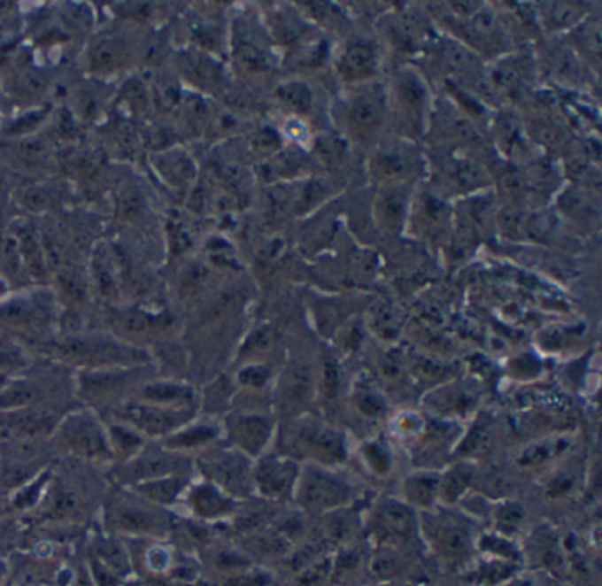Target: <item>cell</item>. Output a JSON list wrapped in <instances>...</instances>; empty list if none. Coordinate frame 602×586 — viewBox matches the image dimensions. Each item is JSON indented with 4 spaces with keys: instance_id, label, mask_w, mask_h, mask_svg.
<instances>
[{
    "instance_id": "obj_21",
    "label": "cell",
    "mask_w": 602,
    "mask_h": 586,
    "mask_svg": "<svg viewBox=\"0 0 602 586\" xmlns=\"http://www.w3.org/2000/svg\"><path fill=\"white\" fill-rule=\"evenodd\" d=\"M282 97L290 104L294 106L296 110H307L309 106V92L307 89H304L301 85H289L282 90Z\"/></svg>"
},
{
    "instance_id": "obj_18",
    "label": "cell",
    "mask_w": 602,
    "mask_h": 586,
    "mask_svg": "<svg viewBox=\"0 0 602 586\" xmlns=\"http://www.w3.org/2000/svg\"><path fill=\"white\" fill-rule=\"evenodd\" d=\"M149 548L143 551V566L154 576H165L174 567V555L165 548L163 541H149Z\"/></svg>"
},
{
    "instance_id": "obj_5",
    "label": "cell",
    "mask_w": 602,
    "mask_h": 586,
    "mask_svg": "<svg viewBox=\"0 0 602 586\" xmlns=\"http://www.w3.org/2000/svg\"><path fill=\"white\" fill-rule=\"evenodd\" d=\"M150 442L129 461L122 465H115V481L120 488H131L135 484L165 477V475H177L182 474L181 459L184 456L168 451L159 442Z\"/></svg>"
},
{
    "instance_id": "obj_6",
    "label": "cell",
    "mask_w": 602,
    "mask_h": 586,
    "mask_svg": "<svg viewBox=\"0 0 602 586\" xmlns=\"http://www.w3.org/2000/svg\"><path fill=\"white\" fill-rule=\"evenodd\" d=\"M138 367L140 366L87 369L80 374L78 394L89 405L113 401L138 380Z\"/></svg>"
},
{
    "instance_id": "obj_8",
    "label": "cell",
    "mask_w": 602,
    "mask_h": 586,
    "mask_svg": "<svg viewBox=\"0 0 602 586\" xmlns=\"http://www.w3.org/2000/svg\"><path fill=\"white\" fill-rule=\"evenodd\" d=\"M188 486L189 482L184 477V474H177V475H165V477L150 479V481H145V482H140V484H135L124 490H129L142 500L159 509L168 511L182 502V497Z\"/></svg>"
},
{
    "instance_id": "obj_3",
    "label": "cell",
    "mask_w": 602,
    "mask_h": 586,
    "mask_svg": "<svg viewBox=\"0 0 602 586\" xmlns=\"http://www.w3.org/2000/svg\"><path fill=\"white\" fill-rule=\"evenodd\" d=\"M51 353L64 362L81 364L87 369L142 366L145 353L106 335L71 337L50 344Z\"/></svg>"
},
{
    "instance_id": "obj_11",
    "label": "cell",
    "mask_w": 602,
    "mask_h": 586,
    "mask_svg": "<svg viewBox=\"0 0 602 586\" xmlns=\"http://www.w3.org/2000/svg\"><path fill=\"white\" fill-rule=\"evenodd\" d=\"M142 403H150L166 408L193 410V390L175 382H149L140 387L135 397Z\"/></svg>"
},
{
    "instance_id": "obj_19",
    "label": "cell",
    "mask_w": 602,
    "mask_h": 586,
    "mask_svg": "<svg viewBox=\"0 0 602 586\" xmlns=\"http://www.w3.org/2000/svg\"><path fill=\"white\" fill-rule=\"evenodd\" d=\"M371 67H373V53L367 46H362V44L351 46L341 62V69L344 71L348 78L364 76L371 71Z\"/></svg>"
},
{
    "instance_id": "obj_1",
    "label": "cell",
    "mask_w": 602,
    "mask_h": 586,
    "mask_svg": "<svg viewBox=\"0 0 602 586\" xmlns=\"http://www.w3.org/2000/svg\"><path fill=\"white\" fill-rule=\"evenodd\" d=\"M106 534L135 541H165L172 532V521L165 509H159L129 490L120 488L103 509Z\"/></svg>"
},
{
    "instance_id": "obj_9",
    "label": "cell",
    "mask_w": 602,
    "mask_h": 586,
    "mask_svg": "<svg viewBox=\"0 0 602 586\" xmlns=\"http://www.w3.org/2000/svg\"><path fill=\"white\" fill-rule=\"evenodd\" d=\"M92 546L94 548H92L90 564L101 567L110 576L120 582H129L131 573H133V560H131L129 550L124 548L119 537L104 532V536H101Z\"/></svg>"
},
{
    "instance_id": "obj_12",
    "label": "cell",
    "mask_w": 602,
    "mask_h": 586,
    "mask_svg": "<svg viewBox=\"0 0 602 586\" xmlns=\"http://www.w3.org/2000/svg\"><path fill=\"white\" fill-rule=\"evenodd\" d=\"M46 396V389L34 380H9L0 389V413L44 406Z\"/></svg>"
},
{
    "instance_id": "obj_22",
    "label": "cell",
    "mask_w": 602,
    "mask_h": 586,
    "mask_svg": "<svg viewBox=\"0 0 602 586\" xmlns=\"http://www.w3.org/2000/svg\"><path fill=\"white\" fill-rule=\"evenodd\" d=\"M9 382V378H7V374L5 373H0V389L5 385Z\"/></svg>"
},
{
    "instance_id": "obj_13",
    "label": "cell",
    "mask_w": 602,
    "mask_h": 586,
    "mask_svg": "<svg viewBox=\"0 0 602 586\" xmlns=\"http://www.w3.org/2000/svg\"><path fill=\"white\" fill-rule=\"evenodd\" d=\"M106 422V433H108V442H110V449H112V456H113V465H122L129 459H133L147 443L149 440L138 433L135 428H131L129 424L113 419L112 420H104Z\"/></svg>"
},
{
    "instance_id": "obj_17",
    "label": "cell",
    "mask_w": 602,
    "mask_h": 586,
    "mask_svg": "<svg viewBox=\"0 0 602 586\" xmlns=\"http://www.w3.org/2000/svg\"><path fill=\"white\" fill-rule=\"evenodd\" d=\"M117 323L122 330L135 334V335H143V334H150L154 330L165 328V318L163 316L140 312V311H131V312L120 314L117 318Z\"/></svg>"
},
{
    "instance_id": "obj_16",
    "label": "cell",
    "mask_w": 602,
    "mask_h": 586,
    "mask_svg": "<svg viewBox=\"0 0 602 586\" xmlns=\"http://www.w3.org/2000/svg\"><path fill=\"white\" fill-rule=\"evenodd\" d=\"M51 484V472L41 470L34 475V479L19 484L14 488L12 495L9 497V507L14 511H28L41 504V500L46 497V490Z\"/></svg>"
},
{
    "instance_id": "obj_10",
    "label": "cell",
    "mask_w": 602,
    "mask_h": 586,
    "mask_svg": "<svg viewBox=\"0 0 602 586\" xmlns=\"http://www.w3.org/2000/svg\"><path fill=\"white\" fill-rule=\"evenodd\" d=\"M189 513L200 520H216L228 513L230 502L223 495L221 488L212 482L189 484L182 497V502Z\"/></svg>"
},
{
    "instance_id": "obj_7",
    "label": "cell",
    "mask_w": 602,
    "mask_h": 586,
    "mask_svg": "<svg viewBox=\"0 0 602 586\" xmlns=\"http://www.w3.org/2000/svg\"><path fill=\"white\" fill-rule=\"evenodd\" d=\"M62 415L51 412L50 408L37 406L9 413H0V426L18 438L35 440L51 438Z\"/></svg>"
},
{
    "instance_id": "obj_14",
    "label": "cell",
    "mask_w": 602,
    "mask_h": 586,
    "mask_svg": "<svg viewBox=\"0 0 602 586\" xmlns=\"http://www.w3.org/2000/svg\"><path fill=\"white\" fill-rule=\"evenodd\" d=\"M214 438H216L214 428L205 426V424H195L193 420H189L186 426H182L181 429H177L174 435L166 436L159 443L172 452L186 456L191 451L204 449Z\"/></svg>"
},
{
    "instance_id": "obj_2",
    "label": "cell",
    "mask_w": 602,
    "mask_h": 586,
    "mask_svg": "<svg viewBox=\"0 0 602 586\" xmlns=\"http://www.w3.org/2000/svg\"><path fill=\"white\" fill-rule=\"evenodd\" d=\"M51 438L69 456L101 466H112L113 456L106 422L94 410H76L62 415Z\"/></svg>"
},
{
    "instance_id": "obj_15",
    "label": "cell",
    "mask_w": 602,
    "mask_h": 586,
    "mask_svg": "<svg viewBox=\"0 0 602 586\" xmlns=\"http://www.w3.org/2000/svg\"><path fill=\"white\" fill-rule=\"evenodd\" d=\"M42 318L44 314L39 304L28 298H14L0 305V323L4 327L30 328L42 323Z\"/></svg>"
},
{
    "instance_id": "obj_4",
    "label": "cell",
    "mask_w": 602,
    "mask_h": 586,
    "mask_svg": "<svg viewBox=\"0 0 602 586\" xmlns=\"http://www.w3.org/2000/svg\"><path fill=\"white\" fill-rule=\"evenodd\" d=\"M113 419L129 424L149 442H161L186 426L193 419V410L166 408L129 399L113 412Z\"/></svg>"
},
{
    "instance_id": "obj_20",
    "label": "cell",
    "mask_w": 602,
    "mask_h": 586,
    "mask_svg": "<svg viewBox=\"0 0 602 586\" xmlns=\"http://www.w3.org/2000/svg\"><path fill=\"white\" fill-rule=\"evenodd\" d=\"M378 120H380L378 106L371 99H359L353 104L351 122L359 131H362V133L373 131L378 126Z\"/></svg>"
},
{
    "instance_id": "obj_23",
    "label": "cell",
    "mask_w": 602,
    "mask_h": 586,
    "mask_svg": "<svg viewBox=\"0 0 602 586\" xmlns=\"http://www.w3.org/2000/svg\"><path fill=\"white\" fill-rule=\"evenodd\" d=\"M4 573H5V567H4V564L0 562V580L4 578Z\"/></svg>"
}]
</instances>
